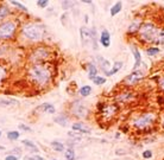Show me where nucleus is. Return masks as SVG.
<instances>
[{
	"instance_id": "nucleus-15",
	"label": "nucleus",
	"mask_w": 164,
	"mask_h": 160,
	"mask_svg": "<svg viewBox=\"0 0 164 160\" xmlns=\"http://www.w3.org/2000/svg\"><path fill=\"white\" fill-rule=\"evenodd\" d=\"M98 33H96V29L95 27H92L90 29V42H92V45L94 50H98Z\"/></svg>"
},
{
	"instance_id": "nucleus-33",
	"label": "nucleus",
	"mask_w": 164,
	"mask_h": 160,
	"mask_svg": "<svg viewBox=\"0 0 164 160\" xmlns=\"http://www.w3.org/2000/svg\"><path fill=\"white\" fill-rule=\"evenodd\" d=\"M48 4H49L48 0H38V1H37V6L41 7V8L47 7V6H48Z\"/></svg>"
},
{
	"instance_id": "nucleus-40",
	"label": "nucleus",
	"mask_w": 164,
	"mask_h": 160,
	"mask_svg": "<svg viewBox=\"0 0 164 160\" xmlns=\"http://www.w3.org/2000/svg\"><path fill=\"white\" fill-rule=\"evenodd\" d=\"M29 160H44L42 157H38V155H34V157H30Z\"/></svg>"
},
{
	"instance_id": "nucleus-23",
	"label": "nucleus",
	"mask_w": 164,
	"mask_h": 160,
	"mask_svg": "<svg viewBox=\"0 0 164 160\" xmlns=\"http://www.w3.org/2000/svg\"><path fill=\"white\" fill-rule=\"evenodd\" d=\"M8 14H10L8 7L5 6V5H0V20L5 19Z\"/></svg>"
},
{
	"instance_id": "nucleus-12",
	"label": "nucleus",
	"mask_w": 164,
	"mask_h": 160,
	"mask_svg": "<svg viewBox=\"0 0 164 160\" xmlns=\"http://www.w3.org/2000/svg\"><path fill=\"white\" fill-rule=\"evenodd\" d=\"M96 60H98V63H99V67H100V69H101L103 73L107 75V73H108V69H109V67H111V63H109L107 60H105L103 57H96Z\"/></svg>"
},
{
	"instance_id": "nucleus-16",
	"label": "nucleus",
	"mask_w": 164,
	"mask_h": 160,
	"mask_svg": "<svg viewBox=\"0 0 164 160\" xmlns=\"http://www.w3.org/2000/svg\"><path fill=\"white\" fill-rule=\"evenodd\" d=\"M87 67H88V78L93 81L96 76H98V75H96V73H98V69H96L95 65L92 64V63H89Z\"/></svg>"
},
{
	"instance_id": "nucleus-29",
	"label": "nucleus",
	"mask_w": 164,
	"mask_h": 160,
	"mask_svg": "<svg viewBox=\"0 0 164 160\" xmlns=\"http://www.w3.org/2000/svg\"><path fill=\"white\" fill-rule=\"evenodd\" d=\"M93 82H94L95 84H98V86H101L103 83H106V78H105V77H101V76H96L95 78L93 80Z\"/></svg>"
},
{
	"instance_id": "nucleus-43",
	"label": "nucleus",
	"mask_w": 164,
	"mask_h": 160,
	"mask_svg": "<svg viewBox=\"0 0 164 160\" xmlns=\"http://www.w3.org/2000/svg\"><path fill=\"white\" fill-rule=\"evenodd\" d=\"M55 160H56V159H55Z\"/></svg>"
},
{
	"instance_id": "nucleus-11",
	"label": "nucleus",
	"mask_w": 164,
	"mask_h": 160,
	"mask_svg": "<svg viewBox=\"0 0 164 160\" xmlns=\"http://www.w3.org/2000/svg\"><path fill=\"white\" fill-rule=\"evenodd\" d=\"M100 43H101V45L105 47H108L109 44H111V34L107 30H103L101 34H100Z\"/></svg>"
},
{
	"instance_id": "nucleus-28",
	"label": "nucleus",
	"mask_w": 164,
	"mask_h": 160,
	"mask_svg": "<svg viewBox=\"0 0 164 160\" xmlns=\"http://www.w3.org/2000/svg\"><path fill=\"white\" fill-rule=\"evenodd\" d=\"M21 142H23V145H25V146L30 147V148H32V149H34V151H36V152L38 151V149H37V146L34 145L32 141H30V140H23Z\"/></svg>"
},
{
	"instance_id": "nucleus-4",
	"label": "nucleus",
	"mask_w": 164,
	"mask_h": 160,
	"mask_svg": "<svg viewBox=\"0 0 164 160\" xmlns=\"http://www.w3.org/2000/svg\"><path fill=\"white\" fill-rule=\"evenodd\" d=\"M156 122V114L148 112L142 115H139L133 120V126L139 131H148Z\"/></svg>"
},
{
	"instance_id": "nucleus-30",
	"label": "nucleus",
	"mask_w": 164,
	"mask_h": 160,
	"mask_svg": "<svg viewBox=\"0 0 164 160\" xmlns=\"http://www.w3.org/2000/svg\"><path fill=\"white\" fill-rule=\"evenodd\" d=\"M146 52H148V55H150V56H155V55H157L158 52H159V49L158 47H149L148 50H146Z\"/></svg>"
},
{
	"instance_id": "nucleus-31",
	"label": "nucleus",
	"mask_w": 164,
	"mask_h": 160,
	"mask_svg": "<svg viewBox=\"0 0 164 160\" xmlns=\"http://www.w3.org/2000/svg\"><path fill=\"white\" fill-rule=\"evenodd\" d=\"M11 4L13 5V6H16L17 8H19V10H21V11H24V12H26L27 8L24 5H21L20 2H18V1H11Z\"/></svg>"
},
{
	"instance_id": "nucleus-26",
	"label": "nucleus",
	"mask_w": 164,
	"mask_h": 160,
	"mask_svg": "<svg viewBox=\"0 0 164 160\" xmlns=\"http://www.w3.org/2000/svg\"><path fill=\"white\" fill-rule=\"evenodd\" d=\"M19 132L18 131H11V132H8L7 133V138H8V140H17L18 138H19Z\"/></svg>"
},
{
	"instance_id": "nucleus-10",
	"label": "nucleus",
	"mask_w": 164,
	"mask_h": 160,
	"mask_svg": "<svg viewBox=\"0 0 164 160\" xmlns=\"http://www.w3.org/2000/svg\"><path fill=\"white\" fill-rule=\"evenodd\" d=\"M132 99H133V93H132V91H130V90L120 93L119 95H118V97H116L118 102H124V103H127V102H130Z\"/></svg>"
},
{
	"instance_id": "nucleus-42",
	"label": "nucleus",
	"mask_w": 164,
	"mask_h": 160,
	"mask_svg": "<svg viewBox=\"0 0 164 160\" xmlns=\"http://www.w3.org/2000/svg\"><path fill=\"white\" fill-rule=\"evenodd\" d=\"M0 136H1V131H0Z\"/></svg>"
},
{
	"instance_id": "nucleus-25",
	"label": "nucleus",
	"mask_w": 164,
	"mask_h": 160,
	"mask_svg": "<svg viewBox=\"0 0 164 160\" xmlns=\"http://www.w3.org/2000/svg\"><path fill=\"white\" fill-rule=\"evenodd\" d=\"M51 146H52V148H54L55 151H57V152H63V151H66V149H64V145L61 144V142H58V141L51 142Z\"/></svg>"
},
{
	"instance_id": "nucleus-36",
	"label": "nucleus",
	"mask_w": 164,
	"mask_h": 160,
	"mask_svg": "<svg viewBox=\"0 0 164 160\" xmlns=\"http://www.w3.org/2000/svg\"><path fill=\"white\" fill-rule=\"evenodd\" d=\"M19 129H23V131H26V132H30L31 131V128L26 125H19Z\"/></svg>"
},
{
	"instance_id": "nucleus-27",
	"label": "nucleus",
	"mask_w": 164,
	"mask_h": 160,
	"mask_svg": "<svg viewBox=\"0 0 164 160\" xmlns=\"http://www.w3.org/2000/svg\"><path fill=\"white\" fill-rule=\"evenodd\" d=\"M155 44H164V29L159 30V33H158V37Z\"/></svg>"
},
{
	"instance_id": "nucleus-39",
	"label": "nucleus",
	"mask_w": 164,
	"mask_h": 160,
	"mask_svg": "<svg viewBox=\"0 0 164 160\" xmlns=\"http://www.w3.org/2000/svg\"><path fill=\"white\" fill-rule=\"evenodd\" d=\"M158 86H159V87H161L164 90V77H162L161 80L158 81Z\"/></svg>"
},
{
	"instance_id": "nucleus-5",
	"label": "nucleus",
	"mask_w": 164,
	"mask_h": 160,
	"mask_svg": "<svg viewBox=\"0 0 164 160\" xmlns=\"http://www.w3.org/2000/svg\"><path fill=\"white\" fill-rule=\"evenodd\" d=\"M17 31V23L14 20H6L0 24V39H11L13 38Z\"/></svg>"
},
{
	"instance_id": "nucleus-18",
	"label": "nucleus",
	"mask_w": 164,
	"mask_h": 160,
	"mask_svg": "<svg viewBox=\"0 0 164 160\" xmlns=\"http://www.w3.org/2000/svg\"><path fill=\"white\" fill-rule=\"evenodd\" d=\"M123 68V62H116L114 64H112V69L107 73V76H112L116 73L118 71H120V69Z\"/></svg>"
},
{
	"instance_id": "nucleus-13",
	"label": "nucleus",
	"mask_w": 164,
	"mask_h": 160,
	"mask_svg": "<svg viewBox=\"0 0 164 160\" xmlns=\"http://www.w3.org/2000/svg\"><path fill=\"white\" fill-rule=\"evenodd\" d=\"M132 51H133V56H134V67H133V70L136 71L138 68L140 67V63H142V56H140V52H139V50H137V49H132Z\"/></svg>"
},
{
	"instance_id": "nucleus-3",
	"label": "nucleus",
	"mask_w": 164,
	"mask_h": 160,
	"mask_svg": "<svg viewBox=\"0 0 164 160\" xmlns=\"http://www.w3.org/2000/svg\"><path fill=\"white\" fill-rule=\"evenodd\" d=\"M159 30H161V29H158L157 26H155L153 24H151V23H145V24H143V25L140 26L138 33H139V37H140L144 42H146V43H156V39H157L158 33H159Z\"/></svg>"
},
{
	"instance_id": "nucleus-9",
	"label": "nucleus",
	"mask_w": 164,
	"mask_h": 160,
	"mask_svg": "<svg viewBox=\"0 0 164 160\" xmlns=\"http://www.w3.org/2000/svg\"><path fill=\"white\" fill-rule=\"evenodd\" d=\"M80 34H81V42L86 45L90 42V30L88 27L82 26L80 29Z\"/></svg>"
},
{
	"instance_id": "nucleus-32",
	"label": "nucleus",
	"mask_w": 164,
	"mask_h": 160,
	"mask_svg": "<svg viewBox=\"0 0 164 160\" xmlns=\"http://www.w3.org/2000/svg\"><path fill=\"white\" fill-rule=\"evenodd\" d=\"M17 101L14 100H0V104L1 106H12V104H16Z\"/></svg>"
},
{
	"instance_id": "nucleus-19",
	"label": "nucleus",
	"mask_w": 164,
	"mask_h": 160,
	"mask_svg": "<svg viewBox=\"0 0 164 160\" xmlns=\"http://www.w3.org/2000/svg\"><path fill=\"white\" fill-rule=\"evenodd\" d=\"M139 29H140V21L138 19H136L134 21L131 23L130 27H129V32H130V33H133V32H136V31H139Z\"/></svg>"
},
{
	"instance_id": "nucleus-34",
	"label": "nucleus",
	"mask_w": 164,
	"mask_h": 160,
	"mask_svg": "<svg viewBox=\"0 0 164 160\" xmlns=\"http://www.w3.org/2000/svg\"><path fill=\"white\" fill-rule=\"evenodd\" d=\"M143 158L144 159H150V158H152V152H151L150 149L145 151V152L143 153Z\"/></svg>"
},
{
	"instance_id": "nucleus-1",
	"label": "nucleus",
	"mask_w": 164,
	"mask_h": 160,
	"mask_svg": "<svg viewBox=\"0 0 164 160\" xmlns=\"http://www.w3.org/2000/svg\"><path fill=\"white\" fill-rule=\"evenodd\" d=\"M51 77H52V73L50 71L49 67L43 63L32 64L27 71V78L32 84L37 87H44L49 84L51 81Z\"/></svg>"
},
{
	"instance_id": "nucleus-6",
	"label": "nucleus",
	"mask_w": 164,
	"mask_h": 160,
	"mask_svg": "<svg viewBox=\"0 0 164 160\" xmlns=\"http://www.w3.org/2000/svg\"><path fill=\"white\" fill-rule=\"evenodd\" d=\"M143 78H144V73L142 71H139V70H136V71H133L130 75H127L124 78L123 83L124 86H134L137 83H139L140 81H143Z\"/></svg>"
},
{
	"instance_id": "nucleus-22",
	"label": "nucleus",
	"mask_w": 164,
	"mask_h": 160,
	"mask_svg": "<svg viewBox=\"0 0 164 160\" xmlns=\"http://www.w3.org/2000/svg\"><path fill=\"white\" fill-rule=\"evenodd\" d=\"M90 93H92V88L89 87V86H83L79 90V94H80V96H82V97H87Z\"/></svg>"
},
{
	"instance_id": "nucleus-37",
	"label": "nucleus",
	"mask_w": 164,
	"mask_h": 160,
	"mask_svg": "<svg viewBox=\"0 0 164 160\" xmlns=\"http://www.w3.org/2000/svg\"><path fill=\"white\" fill-rule=\"evenodd\" d=\"M68 135L70 136V138H75V139H77V140H80V139H81V136H80V135H76L75 133H71V132H69Z\"/></svg>"
},
{
	"instance_id": "nucleus-38",
	"label": "nucleus",
	"mask_w": 164,
	"mask_h": 160,
	"mask_svg": "<svg viewBox=\"0 0 164 160\" xmlns=\"http://www.w3.org/2000/svg\"><path fill=\"white\" fill-rule=\"evenodd\" d=\"M5 160H18V157H16V155H7Z\"/></svg>"
},
{
	"instance_id": "nucleus-2",
	"label": "nucleus",
	"mask_w": 164,
	"mask_h": 160,
	"mask_svg": "<svg viewBox=\"0 0 164 160\" xmlns=\"http://www.w3.org/2000/svg\"><path fill=\"white\" fill-rule=\"evenodd\" d=\"M21 33L29 40L37 42V40H41L44 36V27L43 25L36 24V23H26L21 26Z\"/></svg>"
},
{
	"instance_id": "nucleus-20",
	"label": "nucleus",
	"mask_w": 164,
	"mask_h": 160,
	"mask_svg": "<svg viewBox=\"0 0 164 160\" xmlns=\"http://www.w3.org/2000/svg\"><path fill=\"white\" fill-rule=\"evenodd\" d=\"M55 122L56 123H58V125H61V126H67L68 125V118L66 116V115H63V114H61L60 116H57L56 119H55Z\"/></svg>"
},
{
	"instance_id": "nucleus-8",
	"label": "nucleus",
	"mask_w": 164,
	"mask_h": 160,
	"mask_svg": "<svg viewBox=\"0 0 164 160\" xmlns=\"http://www.w3.org/2000/svg\"><path fill=\"white\" fill-rule=\"evenodd\" d=\"M73 113L75 114L76 116H79V118H84L86 114H87V109H86V107L83 106L82 103L77 102L75 107L73 108Z\"/></svg>"
},
{
	"instance_id": "nucleus-14",
	"label": "nucleus",
	"mask_w": 164,
	"mask_h": 160,
	"mask_svg": "<svg viewBox=\"0 0 164 160\" xmlns=\"http://www.w3.org/2000/svg\"><path fill=\"white\" fill-rule=\"evenodd\" d=\"M73 129H74L75 132H79V133H83V134L90 133V131L87 129L82 122H76V123H74V125H73Z\"/></svg>"
},
{
	"instance_id": "nucleus-7",
	"label": "nucleus",
	"mask_w": 164,
	"mask_h": 160,
	"mask_svg": "<svg viewBox=\"0 0 164 160\" xmlns=\"http://www.w3.org/2000/svg\"><path fill=\"white\" fill-rule=\"evenodd\" d=\"M100 113H101V116H102L103 119L111 120V119H113V116L118 113V107H116V104H114V103L107 104V106H105L102 109L100 110Z\"/></svg>"
},
{
	"instance_id": "nucleus-17",
	"label": "nucleus",
	"mask_w": 164,
	"mask_h": 160,
	"mask_svg": "<svg viewBox=\"0 0 164 160\" xmlns=\"http://www.w3.org/2000/svg\"><path fill=\"white\" fill-rule=\"evenodd\" d=\"M38 109H41V110L45 112V113H49V114L55 113V107H54V104H51V103H43V104H41V106L38 107Z\"/></svg>"
},
{
	"instance_id": "nucleus-41",
	"label": "nucleus",
	"mask_w": 164,
	"mask_h": 160,
	"mask_svg": "<svg viewBox=\"0 0 164 160\" xmlns=\"http://www.w3.org/2000/svg\"><path fill=\"white\" fill-rule=\"evenodd\" d=\"M162 125H163V127H164V116H163V120H162Z\"/></svg>"
},
{
	"instance_id": "nucleus-21",
	"label": "nucleus",
	"mask_w": 164,
	"mask_h": 160,
	"mask_svg": "<svg viewBox=\"0 0 164 160\" xmlns=\"http://www.w3.org/2000/svg\"><path fill=\"white\" fill-rule=\"evenodd\" d=\"M64 157L67 160H75V151L71 147H69L64 151Z\"/></svg>"
},
{
	"instance_id": "nucleus-35",
	"label": "nucleus",
	"mask_w": 164,
	"mask_h": 160,
	"mask_svg": "<svg viewBox=\"0 0 164 160\" xmlns=\"http://www.w3.org/2000/svg\"><path fill=\"white\" fill-rule=\"evenodd\" d=\"M5 75H6V71H5V69L0 65V83L2 82L4 80V77H5Z\"/></svg>"
},
{
	"instance_id": "nucleus-24",
	"label": "nucleus",
	"mask_w": 164,
	"mask_h": 160,
	"mask_svg": "<svg viewBox=\"0 0 164 160\" xmlns=\"http://www.w3.org/2000/svg\"><path fill=\"white\" fill-rule=\"evenodd\" d=\"M121 6H123V4H121V2H116L114 6L111 7V16H112V17L116 16V14L121 11Z\"/></svg>"
}]
</instances>
